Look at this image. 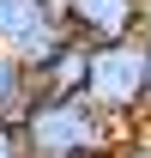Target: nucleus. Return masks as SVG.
I'll use <instances>...</instances> for the list:
<instances>
[{"label": "nucleus", "mask_w": 151, "mask_h": 158, "mask_svg": "<svg viewBox=\"0 0 151 158\" xmlns=\"http://www.w3.org/2000/svg\"><path fill=\"white\" fill-rule=\"evenodd\" d=\"M0 158H30V152H24V134H18V122H0Z\"/></svg>", "instance_id": "8"}, {"label": "nucleus", "mask_w": 151, "mask_h": 158, "mask_svg": "<svg viewBox=\"0 0 151 158\" xmlns=\"http://www.w3.org/2000/svg\"><path fill=\"white\" fill-rule=\"evenodd\" d=\"M139 31H145V37H151V0H145V12H139Z\"/></svg>", "instance_id": "9"}, {"label": "nucleus", "mask_w": 151, "mask_h": 158, "mask_svg": "<svg viewBox=\"0 0 151 158\" xmlns=\"http://www.w3.org/2000/svg\"><path fill=\"white\" fill-rule=\"evenodd\" d=\"M85 98L115 122L145 116V98H151V37H121V43H91V67H85Z\"/></svg>", "instance_id": "2"}, {"label": "nucleus", "mask_w": 151, "mask_h": 158, "mask_svg": "<svg viewBox=\"0 0 151 158\" xmlns=\"http://www.w3.org/2000/svg\"><path fill=\"white\" fill-rule=\"evenodd\" d=\"M18 134L30 158H115L121 128L85 91H30Z\"/></svg>", "instance_id": "1"}, {"label": "nucleus", "mask_w": 151, "mask_h": 158, "mask_svg": "<svg viewBox=\"0 0 151 158\" xmlns=\"http://www.w3.org/2000/svg\"><path fill=\"white\" fill-rule=\"evenodd\" d=\"M115 158H151V116H139V122H127V128H121Z\"/></svg>", "instance_id": "7"}, {"label": "nucleus", "mask_w": 151, "mask_h": 158, "mask_svg": "<svg viewBox=\"0 0 151 158\" xmlns=\"http://www.w3.org/2000/svg\"><path fill=\"white\" fill-rule=\"evenodd\" d=\"M139 12L145 0H60V19L67 31L85 43H121V37H139Z\"/></svg>", "instance_id": "4"}, {"label": "nucleus", "mask_w": 151, "mask_h": 158, "mask_svg": "<svg viewBox=\"0 0 151 158\" xmlns=\"http://www.w3.org/2000/svg\"><path fill=\"white\" fill-rule=\"evenodd\" d=\"M85 67H91V43L67 31V37L30 67V79H37V91H85Z\"/></svg>", "instance_id": "5"}, {"label": "nucleus", "mask_w": 151, "mask_h": 158, "mask_svg": "<svg viewBox=\"0 0 151 158\" xmlns=\"http://www.w3.org/2000/svg\"><path fill=\"white\" fill-rule=\"evenodd\" d=\"M67 37L60 0H0V49H12L24 67H37Z\"/></svg>", "instance_id": "3"}, {"label": "nucleus", "mask_w": 151, "mask_h": 158, "mask_svg": "<svg viewBox=\"0 0 151 158\" xmlns=\"http://www.w3.org/2000/svg\"><path fill=\"white\" fill-rule=\"evenodd\" d=\"M30 91H37L30 67H24L12 49H0V122H18L24 103H30Z\"/></svg>", "instance_id": "6"}, {"label": "nucleus", "mask_w": 151, "mask_h": 158, "mask_svg": "<svg viewBox=\"0 0 151 158\" xmlns=\"http://www.w3.org/2000/svg\"><path fill=\"white\" fill-rule=\"evenodd\" d=\"M145 116H151V98H145Z\"/></svg>", "instance_id": "10"}]
</instances>
